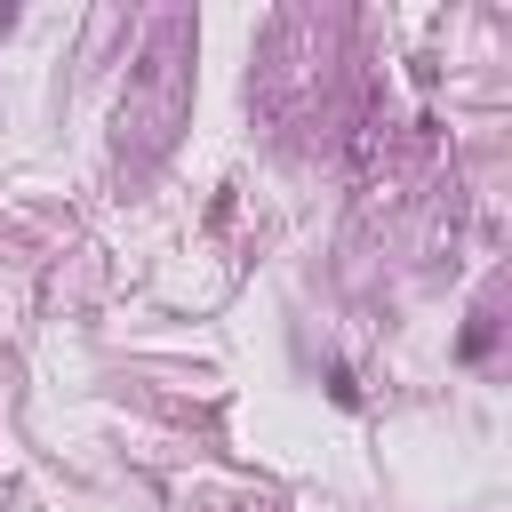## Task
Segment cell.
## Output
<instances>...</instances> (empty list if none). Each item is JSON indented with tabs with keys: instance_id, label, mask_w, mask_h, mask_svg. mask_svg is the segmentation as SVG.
<instances>
[{
	"instance_id": "1",
	"label": "cell",
	"mask_w": 512,
	"mask_h": 512,
	"mask_svg": "<svg viewBox=\"0 0 512 512\" xmlns=\"http://www.w3.org/2000/svg\"><path fill=\"white\" fill-rule=\"evenodd\" d=\"M184 64H192V24L184 16L152 24V40H144V56L128 72V96H120V136L136 128L144 144H160L176 128V112H184Z\"/></svg>"
}]
</instances>
